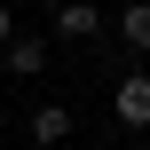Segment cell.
<instances>
[{
	"label": "cell",
	"mask_w": 150,
	"mask_h": 150,
	"mask_svg": "<svg viewBox=\"0 0 150 150\" xmlns=\"http://www.w3.org/2000/svg\"><path fill=\"white\" fill-rule=\"evenodd\" d=\"M8 32H16V16H8V0H0V47H8Z\"/></svg>",
	"instance_id": "8992f818"
},
{
	"label": "cell",
	"mask_w": 150,
	"mask_h": 150,
	"mask_svg": "<svg viewBox=\"0 0 150 150\" xmlns=\"http://www.w3.org/2000/svg\"><path fill=\"white\" fill-rule=\"evenodd\" d=\"M71 142V111H63V103H40V111H32V150H63Z\"/></svg>",
	"instance_id": "277c9868"
},
{
	"label": "cell",
	"mask_w": 150,
	"mask_h": 150,
	"mask_svg": "<svg viewBox=\"0 0 150 150\" xmlns=\"http://www.w3.org/2000/svg\"><path fill=\"white\" fill-rule=\"evenodd\" d=\"M0 71H8V79H40V71H47V32H8Z\"/></svg>",
	"instance_id": "6da1fadb"
},
{
	"label": "cell",
	"mask_w": 150,
	"mask_h": 150,
	"mask_svg": "<svg viewBox=\"0 0 150 150\" xmlns=\"http://www.w3.org/2000/svg\"><path fill=\"white\" fill-rule=\"evenodd\" d=\"M119 40H127L134 55H150V0H134V8H119Z\"/></svg>",
	"instance_id": "5b68a950"
},
{
	"label": "cell",
	"mask_w": 150,
	"mask_h": 150,
	"mask_svg": "<svg viewBox=\"0 0 150 150\" xmlns=\"http://www.w3.org/2000/svg\"><path fill=\"white\" fill-rule=\"evenodd\" d=\"M111 111H119V127H150V71H127L119 87H111Z\"/></svg>",
	"instance_id": "7a4b0ae2"
},
{
	"label": "cell",
	"mask_w": 150,
	"mask_h": 150,
	"mask_svg": "<svg viewBox=\"0 0 150 150\" xmlns=\"http://www.w3.org/2000/svg\"><path fill=\"white\" fill-rule=\"evenodd\" d=\"M103 32V0H63L55 8V40H95Z\"/></svg>",
	"instance_id": "3957f363"
}]
</instances>
